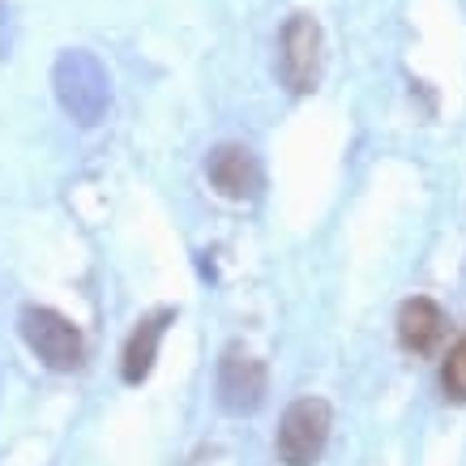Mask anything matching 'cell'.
Listing matches in <instances>:
<instances>
[{
	"label": "cell",
	"instance_id": "obj_1",
	"mask_svg": "<svg viewBox=\"0 0 466 466\" xmlns=\"http://www.w3.org/2000/svg\"><path fill=\"white\" fill-rule=\"evenodd\" d=\"M52 90H56L60 107L69 120H77L82 128H95L107 116V103H112V82H107V69L95 52H82V47H69L56 56V69H52Z\"/></svg>",
	"mask_w": 466,
	"mask_h": 466
},
{
	"label": "cell",
	"instance_id": "obj_2",
	"mask_svg": "<svg viewBox=\"0 0 466 466\" xmlns=\"http://www.w3.org/2000/svg\"><path fill=\"white\" fill-rule=\"evenodd\" d=\"M325 65V35L312 14H291L279 35V73L291 95H309L321 82Z\"/></svg>",
	"mask_w": 466,
	"mask_h": 466
},
{
	"label": "cell",
	"instance_id": "obj_3",
	"mask_svg": "<svg viewBox=\"0 0 466 466\" xmlns=\"http://www.w3.org/2000/svg\"><path fill=\"white\" fill-rule=\"evenodd\" d=\"M329 402L325 398H296L283 410V424H279V462L283 466H317L329 441Z\"/></svg>",
	"mask_w": 466,
	"mask_h": 466
},
{
	"label": "cell",
	"instance_id": "obj_4",
	"mask_svg": "<svg viewBox=\"0 0 466 466\" xmlns=\"http://www.w3.org/2000/svg\"><path fill=\"white\" fill-rule=\"evenodd\" d=\"M22 339L52 372H73L86 360V339L82 329L60 317L56 309H26L22 312Z\"/></svg>",
	"mask_w": 466,
	"mask_h": 466
},
{
	"label": "cell",
	"instance_id": "obj_5",
	"mask_svg": "<svg viewBox=\"0 0 466 466\" xmlns=\"http://www.w3.org/2000/svg\"><path fill=\"white\" fill-rule=\"evenodd\" d=\"M261 402H266V364L231 347L218 360V407L227 415H253Z\"/></svg>",
	"mask_w": 466,
	"mask_h": 466
},
{
	"label": "cell",
	"instance_id": "obj_6",
	"mask_svg": "<svg viewBox=\"0 0 466 466\" xmlns=\"http://www.w3.org/2000/svg\"><path fill=\"white\" fill-rule=\"evenodd\" d=\"M206 176H210V184L227 201H253L261 193V184H266L257 155L240 142L214 146L210 158H206Z\"/></svg>",
	"mask_w": 466,
	"mask_h": 466
},
{
	"label": "cell",
	"instance_id": "obj_7",
	"mask_svg": "<svg viewBox=\"0 0 466 466\" xmlns=\"http://www.w3.org/2000/svg\"><path fill=\"white\" fill-rule=\"evenodd\" d=\"M445 325L450 321H445V312H441L437 299L415 296L398 309V342H402V351H410V355H428L441 347Z\"/></svg>",
	"mask_w": 466,
	"mask_h": 466
},
{
	"label": "cell",
	"instance_id": "obj_8",
	"mask_svg": "<svg viewBox=\"0 0 466 466\" xmlns=\"http://www.w3.org/2000/svg\"><path fill=\"white\" fill-rule=\"evenodd\" d=\"M171 321H176V312L158 309V312H150V317H142L137 329L128 334L125 360H120V377H125L128 385H142L146 377H150V368H155V360H158V342H163Z\"/></svg>",
	"mask_w": 466,
	"mask_h": 466
},
{
	"label": "cell",
	"instance_id": "obj_9",
	"mask_svg": "<svg viewBox=\"0 0 466 466\" xmlns=\"http://www.w3.org/2000/svg\"><path fill=\"white\" fill-rule=\"evenodd\" d=\"M441 390L450 402H466V339H458L441 364Z\"/></svg>",
	"mask_w": 466,
	"mask_h": 466
}]
</instances>
